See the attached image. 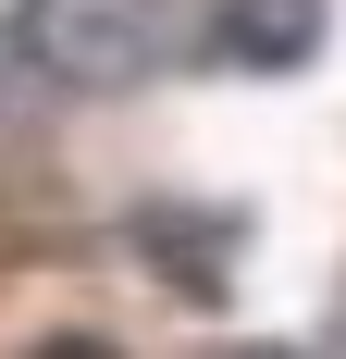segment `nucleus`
Here are the masks:
<instances>
[{
  "instance_id": "2",
  "label": "nucleus",
  "mask_w": 346,
  "mask_h": 359,
  "mask_svg": "<svg viewBox=\"0 0 346 359\" xmlns=\"http://www.w3.org/2000/svg\"><path fill=\"white\" fill-rule=\"evenodd\" d=\"M321 50V0H223L210 13V62L235 74H297Z\"/></svg>"
},
{
  "instance_id": "1",
  "label": "nucleus",
  "mask_w": 346,
  "mask_h": 359,
  "mask_svg": "<svg viewBox=\"0 0 346 359\" xmlns=\"http://www.w3.org/2000/svg\"><path fill=\"white\" fill-rule=\"evenodd\" d=\"M25 50L62 87L111 100V87H137L161 62V0H25Z\"/></svg>"
},
{
  "instance_id": "3",
  "label": "nucleus",
  "mask_w": 346,
  "mask_h": 359,
  "mask_svg": "<svg viewBox=\"0 0 346 359\" xmlns=\"http://www.w3.org/2000/svg\"><path fill=\"white\" fill-rule=\"evenodd\" d=\"M37 359H111V347H87V334H62V347H37Z\"/></svg>"
},
{
  "instance_id": "4",
  "label": "nucleus",
  "mask_w": 346,
  "mask_h": 359,
  "mask_svg": "<svg viewBox=\"0 0 346 359\" xmlns=\"http://www.w3.org/2000/svg\"><path fill=\"white\" fill-rule=\"evenodd\" d=\"M235 359H297V347H235Z\"/></svg>"
}]
</instances>
